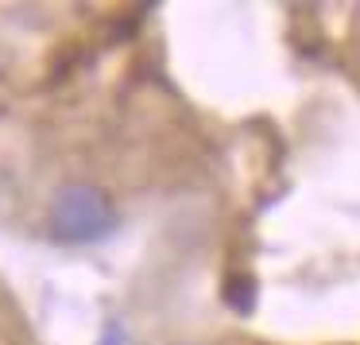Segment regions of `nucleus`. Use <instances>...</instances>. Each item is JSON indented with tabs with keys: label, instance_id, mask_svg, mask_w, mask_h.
I'll list each match as a JSON object with an SVG mask.
<instances>
[{
	"label": "nucleus",
	"instance_id": "f257e3e1",
	"mask_svg": "<svg viewBox=\"0 0 360 345\" xmlns=\"http://www.w3.org/2000/svg\"><path fill=\"white\" fill-rule=\"evenodd\" d=\"M47 225L66 244H94L117 229V210L109 194L94 182H70L51 198Z\"/></svg>",
	"mask_w": 360,
	"mask_h": 345
},
{
	"label": "nucleus",
	"instance_id": "f03ea898",
	"mask_svg": "<svg viewBox=\"0 0 360 345\" xmlns=\"http://www.w3.org/2000/svg\"><path fill=\"white\" fill-rule=\"evenodd\" d=\"M221 291H225V303L233 306L236 314H252V310H256V280H252L248 272H233Z\"/></svg>",
	"mask_w": 360,
	"mask_h": 345
},
{
	"label": "nucleus",
	"instance_id": "7ed1b4c3",
	"mask_svg": "<svg viewBox=\"0 0 360 345\" xmlns=\"http://www.w3.org/2000/svg\"><path fill=\"white\" fill-rule=\"evenodd\" d=\"M97 345H124V330H120V326H109V330L101 334V341H97Z\"/></svg>",
	"mask_w": 360,
	"mask_h": 345
}]
</instances>
